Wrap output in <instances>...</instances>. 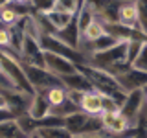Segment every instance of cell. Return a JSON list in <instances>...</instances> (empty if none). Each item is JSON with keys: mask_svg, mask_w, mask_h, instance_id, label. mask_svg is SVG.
Here are the masks:
<instances>
[{"mask_svg": "<svg viewBox=\"0 0 147 138\" xmlns=\"http://www.w3.org/2000/svg\"><path fill=\"white\" fill-rule=\"evenodd\" d=\"M77 68H79L86 77H88L92 89L99 90L101 94H105V96L114 98L119 105H121L123 99L127 98L129 92L119 85L118 77L114 76V74L103 70V68H99V66H94V64H90V63H79V64H77Z\"/></svg>", "mask_w": 147, "mask_h": 138, "instance_id": "1", "label": "cell"}, {"mask_svg": "<svg viewBox=\"0 0 147 138\" xmlns=\"http://www.w3.org/2000/svg\"><path fill=\"white\" fill-rule=\"evenodd\" d=\"M145 107V92L144 89H138V90H132L127 94V98L123 99V103L119 105V112L123 114L129 123L132 127H138V118H140V112L144 110Z\"/></svg>", "mask_w": 147, "mask_h": 138, "instance_id": "2", "label": "cell"}, {"mask_svg": "<svg viewBox=\"0 0 147 138\" xmlns=\"http://www.w3.org/2000/svg\"><path fill=\"white\" fill-rule=\"evenodd\" d=\"M22 66H24V72L33 90H48L53 85H63L61 79L44 66H33V64H24V63H22Z\"/></svg>", "mask_w": 147, "mask_h": 138, "instance_id": "3", "label": "cell"}, {"mask_svg": "<svg viewBox=\"0 0 147 138\" xmlns=\"http://www.w3.org/2000/svg\"><path fill=\"white\" fill-rule=\"evenodd\" d=\"M44 66L52 74H55L57 77L68 76V74H76L79 70L77 63H74L72 59L64 57V55L53 53V52H44Z\"/></svg>", "mask_w": 147, "mask_h": 138, "instance_id": "4", "label": "cell"}, {"mask_svg": "<svg viewBox=\"0 0 147 138\" xmlns=\"http://www.w3.org/2000/svg\"><path fill=\"white\" fill-rule=\"evenodd\" d=\"M101 122H103L105 131H107L109 135H114V136H121V135H125L127 131H132V129H134L119 110H114V112H101Z\"/></svg>", "mask_w": 147, "mask_h": 138, "instance_id": "5", "label": "cell"}, {"mask_svg": "<svg viewBox=\"0 0 147 138\" xmlns=\"http://www.w3.org/2000/svg\"><path fill=\"white\" fill-rule=\"evenodd\" d=\"M116 77H118L119 85H121L127 92H132V90H138V89H145L147 87V72L136 70V68H132V66H129L123 72L116 74Z\"/></svg>", "mask_w": 147, "mask_h": 138, "instance_id": "6", "label": "cell"}, {"mask_svg": "<svg viewBox=\"0 0 147 138\" xmlns=\"http://www.w3.org/2000/svg\"><path fill=\"white\" fill-rule=\"evenodd\" d=\"M50 110H52V105L46 98V90H35L31 96L30 107H28V114L37 122H40L46 116H50Z\"/></svg>", "mask_w": 147, "mask_h": 138, "instance_id": "7", "label": "cell"}, {"mask_svg": "<svg viewBox=\"0 0 147 138\" xmlns=\"http://www.w3.org/2000/svg\"><path fill=\"white\" fill-rule=\"evenodd\" d=\"M79 109L86 114H101L103 112V94L96 89H90L83 94Z\"/></svg>", "mask_w": 147, "mask_h": 138, "instance_id": "8", "label": "cell"}, {"mask_svg": "<svg viewBox=\"0 0 147 138\" xmlns=\"http://www.w3.org/2000/svg\"><path fill=\"white\" fill-rule=\"evenodd\" d=\"M118 24L129 28V30L140 31L138 26V6L136 2H123L119 6V15H118Z\"/></svg>", "mask_w": 147, "mask_h": 138, "instance_id": "9", "label": "cell"}, {"mask_svg": "<svg viewBox=\"0 0 147 138\" xmlns=\"http://www.w3.org/2000/svg\"><path fill=\"white\" fill-rule=\"evenodd\" d=\"M88 118L90 114L83 112V110H76V112L68 114L66 118H64V129H66L68 133H72V136L76 135H83L86 129V123H88Z\"/></svg>", "mask_w": 147, "mask_h": 138, "instance_id": "10", "label": "cell"}, {"mask_svg": "<svg viewBox=\"0 0 147 138\" xmlns=\"http://www.w3.org/2000/svg\"><path fill=\"white\" fill-rule=\"evenodd\" d=\"M44 18H46V22L50 24V28L53 30V33L55 31H61L64 30V28H68L74 22V15H70V13H63V11H53V9H50V11H44V13H40Z\"/></svg>", "mask_w": 147, "mask_h": 138, "instance_id": "11", "label": "cell"}, {"mask_svg": "<svg viewBox=\"0 0 147 138\" xmlns=\"http://www.w3.org/2000/svg\"><path fill=\"white\" fill-rule=\"evenodd\" d=\"M105 35H107V28H105V24L99 20V18H94V20L88 24V28L83 31V35L79 39V46L81 44L96 43L98 39H101V37H105ZM77 50H79V48H77Z\"/></svg>", "mask_w": 147, "mask_h": 138, "instance_id": "12", "label": "cell"}, {"mask_svg": "<svg viewBox=\"0 0 147 138\" xmlns=\"http://www.w3.org/2000/svg\"><path fill=\"white\" fill-rule=\"evenodd\" d=\"M64 89H72V90H90L92 85L88 81V77L85 76L81 70H77L76 74H68V76L59 77Z\"/></svg>", "mask_w": 147, "mask_h": 138, "instance_id": "13", "label": "cell"}, {"mask_svg": "<svg viewBox=\"0 0 147 138\" xmlns=\"http://www.w3.org/2000/svg\"><path fill=\"white\" fill-rule=\"evenodd\" d=\"M30 135H26L20 127H18L17 120H6L0 122V138H28Z\"/></svg>", "mask_w": 147, "mask_h": 138, "instance_id": "14", "label": "cell"}, {"mask_svg": "<svg viewBox=\"0 0 147 138\" xmlns=\"http://www.w3.org/2000/svg\"><path fill=\"white\" fill-rule=\"evenodd\" d=\"M26 15H30V13H22L20 9H18V6H6V7H2L0 9V22H2L4 26H13V24H17L18 20H20L22 17H26Z\"/></svg>", "mask_w": 147, "mask_h": 138, "instance_id": "15", "label": "cell"}, {"mask_svg": "<svg viewBox=\"0 0 147 138\" xmlns=\"http://www.w3.org/2000/svg\"><path fill=\"white\" fill-rule=\"evenodd\" d=\"M83 0H55L53 2V11H63V13H70L76 17V13L79 11Z\"/></svg>", "mask_w": 147, "mask_h": 138, "instance_id": "16", "label": "cell"}, {"mask_svg": "<svg viewBox=\"0 0 147 138\" xmlns=\"http://www.w3.org/2000/svg\"><path fill=\"white\" fill-rule=\"evenodd\" d=\"M46 98H48L50 105L55 107V105L63 103V101L66 99V89H64L63 85H53V87H50V89L46 90Z\"/></svg>", "mask_w": 147, "mask_h": 138, "instance_id": "17", "label": "cell"}, {"mask_svg": "<svg viewBox=\"0 0 147 138\" xmlns=\"http://www.w3.org/2000/svg\"><path fill=\"white\" fill-rule=\"evenodd\" d=\"M37 133L40 138H74L72 133H68L64 127H39Z\"/></svg>", "mask_w": 147, "mask_h": 138, "instance_id": "18", "label": "cell"}, {"mask_svg": "<svg viewBox=\"0 0 147 138\" xmlns=\"http://www.w3.org/2000/svg\"><path fill=\"white\" fill-rule=\"evenodd\" d=\"M144 43H145L144 39H131L127 43V64L129 66H132V63L136 61V57H138V53H140Z\"/></svg>", "mask_w": 147, "mask_h": 138, "instance_id": "19", "label": "cell"}, {"mask_svg": "<svg viewBox=\"0 0 147 138\" xmlns=\"http://www.w3.org/2000/svg\"><path fill=\"white\" fill-rule=\"evenodd\" d=\"M132 68L142 70V72H147V41L144 43V46H142V50H140V53H138L136 61L132 63Z\"/></svg>", "mask_w": 147, "mask_h": 138, "instance_id": "20", "label": "cell"}, {"mask_svg": "<svg viewBox=\"0 0 147 138\" xmlns=\"http://www.w3.org/2000/svg\"><path fill=\"white\" fill-rule=\"evenodd\" d=\"M0 50H11V31L0 22Z\"/></svg>", "mask_w": 147, "mask_h": 138, "instance_id": "21", "label": "cell"}, {"mask_svg": "<svg viewBox=\"0 0 147 138\" xmlns=\"http://www.w3.org/2000/svg\"><path fill=\"white\" fill-rule=\"evenodd\" d=\"M53 2L55 0H31V6H35V9L39 13H44L53 7Z\"/></svg>", "mask_w": 147, "mask_h": 138, "instance_id": "22", "label": "cell"}, {"mask_svg": "<svg viewBox=\"0 0 147 138\" xmlns=\"http://www.w3.org/2000/svg\"><path fill=\"white\" fill-rule=\"evenodd\" d=\"M17 118L15 112H13L9 107H0V122H6V120H13Z\"/></svg>", "mask_w": 147, "mask_h": 138, "instance_id": "23", "label": "cell"}, {"mask_svg": "<svg viewBox=\"0 0 147 138\" xmlns=\"http://www.w3.org/2000/svg\"><path fill=\"white\" fill-rule=\"evenodd\" d=\"M9 2H11L13 6H28V4L31 6V0H9Z\"/></svg>", "mask_w": 147, "mask_h": 138, "instance_id": "24", "label": "cell"}, {"mask_svg": "<svg viewBox=\"0 0 147 138\" xmlns=\"http://www.w3.org/2000/svg\"><path fill=\"white\" fill-rule=\"evenodd\" d=\"M0 107H7V105H6V98H4L2 92H0Z\"/></svg>", "mask_w": 147, "mask_h": 138, "instance_id": "25", "label": "cell"}, {"mask_svg": "<svg viewBox=\"0 0 147 138\" xmlns=\"http://www.w3.org/2000/svg\"><path fill=\"white\" fill-rule=\"evenodd\" d=\"M9 4H11L9 0H0V9H2V7H6V6H9Z\"/></svg>", "mask_w": 147, "mask_h": 138, "instance_id": "26", "label": "cell"}, {"mask_svg": "<svg viewBox=\"0 0 147 138\" xmlns=\"http://www.w3.org/2000/svg\"><path fill=\"white\" fill-rule=\"evenodd\" d=\"M28 138H40V135H39V133H33V135H30Z\"/></svg>", "mask_w": 147, "mask_h": 138, "instance_id": "27", "label": "cell"}, {"mask_svg": "<svg viewBox=\"0 0 147 138\" xmlns=\"http://www.w3.org/2000/svg\"><path fill=\"white\" fill-rule=\"evenodd\" d=\"M144 92H145V103H147V87L144 89Z\"/></svg>", "mask_w": 147, "mask_h": 138, "instance_id": "28", "label": "cell"}, {"mask_svg": "<svg viewBox=\"0 0 147 138\" xmlns=\"http://www.w3.org/2000/svg\"><path fill=\"white\" fill-rule=\"evenodd\" d=\"M119 2H136V0H119Z\"/></svg>", "mask_w": 147, "mask_h": 138, "instance_id": "29", "label": "cell"}]
</instances>
